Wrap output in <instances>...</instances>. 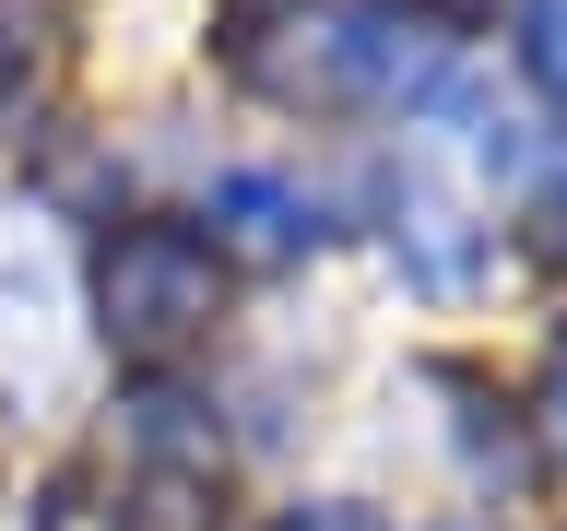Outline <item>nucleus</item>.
Returning <instances> with one entry per match:
<instances>
[{
    "mask_svg": "<svg viewBox=\"0 0 567 531\" xmlns=\"http://www.w3.org/2000/svg\"><path fill=\"white\" fill-rule=\"evenodd\" d=\"M202 283H213V260L189 237H131V248H118V319H131V331L202 319Z\"/></svg>",
    "mask_w": 567,
    "mask_h": 531,
    "instance_id": "nucleus-1",
    "label": "nucleus"
},
{
    "mask_svg": "<svg viewBox=\"0 0 567 531\" xmlns=\"http://www.w3.org/2000/svg\"><path fill=\"white\" fill-rule=\"evenodd\" d=\"M532 71L567 95V0H532Z\"/></svg>",
    "mask_w": 567,
    "mask_h": 531,
    "instance_id": "nucleus-2",
    "label": "nucleus"
}]
</instances>
